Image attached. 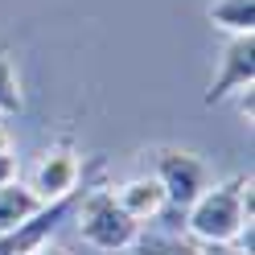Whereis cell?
Instances as JSON below:
<instances>
[{
	"label": "cell",
	"instance_id": "cell-8",
	"mask_svg": "<svg viewBox=\"0 0 255 255\" xmlns=\"http://www.w3.org/2000/svg\"><path fill=\"white\" fill-rule=\"evenodd\" d=\"M206 17L231 37H251L255 33V0H214L206 8Z\"/></svg>",
	"mask_w": 255,
	"mask_h": 255
},
{
	"label": "cell",
	"instance_id": "cell-11",
	"mask_svg": "<svg viewBox=\"0 0 255 255\" xmlns=\"http://www.w3.org/2000/svg\"><path fill=\"white\" fill-rule=\"evenodd\" d=\"M198 255H247L239 243H194Z\"/></svg>",
	"mask_w": 255,
	"mask_h": 255
},
{
	"label": "cell",
	"instance_id": "cell-3",
	"mask_svg": "<svg viewBox=\"0 0 255 255\" xmlns=\"http://www.w3.org/2000/svg\"><path fill=\"white\" fill-rule=\"evenodd\" d=\"M152 177L165 189V206H173V210H189V206L198 202V194L210 185L206 165L194 152H185V148H165L161 156H156V173Z\"/></svg>",
	"mask_w": 255,
	"mask_h": 255
},
{
	"label": "cell",
	"instance_id": "cell-1",
	"mask_svg": "<svg viewBox=\"0 0 255 255\" xmlns=\"http://www.w3.org/2000/svg\"><path fill=\"white\" fill-rule=\"evenodd\" d=\"M251 222V177H231L206 185L198 202L185 210V235L194 243H235Z\"/></svg>",
	"mask_w": 255,
	"mask_h": 255
},
{
	"label": "cell",
	"instance_id": "cell-6",
	"mask_svg": "<svg viewBox=\"0 0 255 255\" xmlns=\"http://www.w3.org/2000/svg\"><path fill=\"white\" fill-rule=\"evenodd\" d=\"M111 194H116L120 210L132 222H152V218L165 214V189L156 185V177H132L120 189H111Z\"/></svg>",
	"mask_w": 255,
	"mask_h": 255
},
{
	"label": "cell",
	"instance_id": "cell-4",
	"mask_svg": "<svg viewBox=\"0 0 255 255\" xmlns=\"http://www.w3.org/2000/svg\"><path fill=\"white\" fill-rule=\"evenodd\" d=\"M78 177H83V161H78V152H74V148H50V152L37 161L29 189L37 194L41 206H50V202H66V198H74Z\"/></svg>",
	"mask_w": 255,
	"mask_h": 255
},
{
	"label": "cell",
	"instance_id": "cell-5",
	"mask_svg": "<svg viewBox=\"0 0 255 255\" xmlns=\"http://www.w3.org/2000/svg\"><path fill=\"white\" fill-rule=\"evenodd\" d=\"M251 83H255V33L231 37L227 54H222V70L210 83V91H206V103H222L235 91H251Z\"/></svg>",
	"mask_w": 255,
	"mask_h": 255
},
{
	"label": "cell",
	"instance_id": "cell-10",
	"mask_svg": "<svg viewBox=\"0 0 255 255\" xmlns=\"http://www.w3.org/2000/svg\"><path fill=\"white\" fill-rule=\"evenodd\" d=\"M21 107V91H17V74H12V62L0 58V120L12 116Z\"/></svg>",
	"mask_w": 255,
	"mask_h": 255
},
{
	"label": "cell",
	"instance_id": "cell-2",
	"mask_svg": "<svg viewBox=\"0 0 255 255\" xmlns=\"http://www.w3.org/2000/svg\"><path fill=\"white\" fill-rule=\"evenodd\" d=\"M74 222H78V235L87 239L95 251H128L140 239V222H132L111 189H91V194L74 206Z\"/></svg>",
	"mask_w": 255,
	"mask_h": 255
},
{
	"label": "cell",
	"instance_id": "cell-9",
	"mask_svg": "<svg viewBox=\"0 0 255 255\" xmlns=\"http://www.w3.org/2000/svg\"><path fill=\"white\" fill-rule=\"evenodd\" d=\"M128 251L132 255H198V247L181 243L177 235H140Z\"/></svg>",
	"mask_w": 255,
	"mask_h": 255
},
{
	"label": "cell",
	"instance_id": "cell-13",
	"mask_svg": "<svg viewBox=\"0 0 255 255\" xmlns=\"http://www.w3.org/2000/svg\"><path fill=\"white\" fill-rule=\"evenodd\" d=\"M33 255H70V251L62 247V243H41V247H37Z\"/></svg>",
	"mask_w": 255,
	"mask_h": 255
},
{
	"label": "cell",
	"instance_id": "cell-12",
	"mask_svg": "<svg viewBox=\"0 0 255 255\" xmlns=\"http://www.w3.org/2000/svg\"><path fill=\"white\" fill-rule=\"evenodd\" d=\"M12 181H17V156L4 152L0 156V185H12Z\"/></svg>",
	"mask_w": 255,
	"mask_h": 255
},
{
	"label": "cell",
	"instance_id": "cell-14",
	"mask_svg": "<svg viewBox=\"0 0 255 255\" xmlns=\"http://www.w3.org/2000/svg\"><path fill=\"white\" fill-rule=\"evenodd\" d=\"M4 152H12V144H8V132L0 128V156H4Z\"/></svg>",
	"mask_w": 255,
	"mask_h": 255
},
{
	"label": "cell",
	"instance_id": "cell-7",
	"mask_svg": "<svg viewBox=\"0 0 255 255\" xmlns=\"http://www.w3.org/2000/svg\"><path fill=\"white\" fill-rule=\"evenodd\" d=\"M37 210H41V202H37V194L29 185H21V181L0 185V235H12L21 222H29Z\"/></svg>",
	"mask_w": 255,
	"mask_h": 255
}]
</instances>
